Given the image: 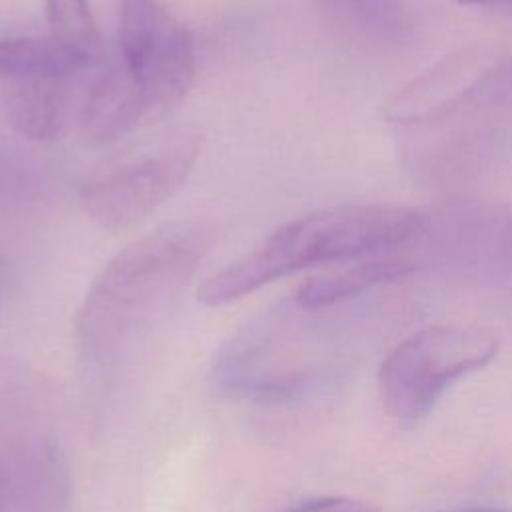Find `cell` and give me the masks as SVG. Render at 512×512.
I'll use <instances>...</instances> for the list:
<instances>
[{
  "label": "cell",
  "instance_id": "6da1fadb",
  "mask_svg": "<svg viewBox=\"0 0 512 512\" xmlns=\"http://www.w3.org/2000/svg\"><path fill=\"white\" fill-rule=\"evenodd\" d=\"M214 244L200 222L166 224L122 248L90 284L76 316V348L106 366L170 306Z\"/></svg>",
  "mask_w": 512,
  "mask_h": 512
},
{
  "label": "cell",
  "instance_id": "7a4b0ae2",
  "mask_svg": "<svg viewBox=\"0 0 512 512\" xmlns=\"http://www.w3.org/2000/svg\"><path fill=\"white\" fill-rule=\"evenodd\" d=\"M424 226L422 212L404 204L354 202L318 208L286 222L258 248L208 276L196 296L206 306H224L300 270L402 246Z\"/></svg>",
  "mask_w": 512,
  "mask_h": 512
},
{
  "label": "cell",
  "instance_id": "3957f363",
  "mask_svg": "<svg viewBox=\"0 0 512 512\" xmlns=\"http://www.w3.org/2000/svg\"><path fill=\"white\" fill-rule=\"evenodd\" d=\"M200 150L202 134L178 128L108 162L80 188L84 214L110 232L140 226L184 186Z\"/></svg>",
  "mask_w": 512,
  "mask_h": 512
},
{
  "label": "cell",
  "instance_id": "277c9868",
  "mask_svg": "<svg viewBox=\"0 0 512 512\" xmlns=\"http://www.w3.org/2000/svg\"><path fill=\"white\" fill-rule=\"evenodd\" d=\"M498 346V336L482 326L436 324L414 332L380 364L386 412L406 422L426 416L452 382L492 362Z\"/></svg>",
  "mask_w": 512,
  "mask_h": 512
},
{
  "label": "cell",
  "instance_id": "5b68a950",
  "mask_svg": "<svg viewBox=\"0 0 512 512\" xmlns=\"http://www.w3.org/2000/svg\"><path fill=\"white\" fill-rule=\"evenodd\" d=\"M118 46L120 62L142 88L152 118L186 96L196 74V42L162 0H122Z\"/></svg>",
  "mask_w": 512,
  "mask_h": 512
},
{
  "label": "cell",
  "instance_id": "8992f818",
  "mask_svg": "<svg viewBox=\"0 0 512 512\" xmlns=\"http://www.w3.org/2000/svg\"><path fill=\"white\" fill-rule=\"evenodd\" d=\"M496 70L492 48L482 44L458 48L402 86L386 102L384 116L398 124L446 116L476 96Z\"/></svg>",
  "mask_w": 512,
  "mask_h": 512
},
{
  "label": "cell",
  "instance_id": "52a82bcc",
  "mask_svg": "<svg viewBox=\"0 0 512 512\" xmlns=\"http://www.w3.org/2000/svg\"><path fill=\"white\" fill-rule=\"evenodd\" d=\"M152 118L148 100L128 68L118 62L90 86L80 108V134L92 146L116 142L142 120Z\"/></svg>",
  "mask_w": 512,
  "mask_h": 512
},
{
  "label": "cell",
  "instance_id": "ba28073f",
  "mask_svg": "<svg viewBox=\"0 0 512 512\" xmlns=\"http://www.w3.org/2000/svg\"><path fill=\"white\" fill-rule=\"evenodd\" d=\"M2 108L6 122L18 136L34 142L56 140L70 120V80L4 78Z\"/></svg>",
  "mask_w": 512,
  "mask_h": 512
},
{
  "label": "cell",
  "instance_id": "9c48e42d",
  "mask_svg": "<svg viewBox=\"0 0 512 512\" xmlns=\"http://www.w3.org/2000/svg\"><path fill=\"white\" fill-rule=\"evenodd\" d=\"M98 52L50 36H12L0 40V78H66L88 68Z\"/></svg>",
  "mask_w": 512,
  "mask_h": 512
},
{
  "label": "cell",
  "instance_id": "30bf717a",
  "mask_svg": "<svg viewBox=\"0 0 512 512\" xmlns=\"http://www.w3.org/2000/svg\"><path fill=\"white\" fill-rule=\"evenodd\" d=\"M412 270V264L396 256H368L344 262L340 268L308 278L296 292L298 306L318 310L342 300L354 298L372 286L400 278Z\"/></svg>",
  "mask_w": 512,
  "mask_h": 512
},
{
  "label": "cell",
  "instance_id": "8fae6325",
  "mask_svg": "<svg viewBox=\"0 0 512 512\" xmlns=\"http://www.w3.org/2000/svg\"><path fill=\"white\" fill-rule=\"evenodd\" d=\"M320 6L374 36H402L410 28V10L404 0H316Z\"/></svg>",
  "mask_w": 512,
  "mask_h": 512
},
{
  "label": "cell",
  "instance_id": "7c38bea8",
  "mask_svg": "<svg viewBox=\"0 0 512 512\" xmlns=\"http://www.w3.org/2000/svg\"><path fill=\"white\" fill-rule=\"evenodd\" d=\"M46 18L52 34L98 52V32L88 0H46Z\"/></svg>",
  "mask_w": 512,
  "mask_h": 512
},
{
  "label": "cell",
  "instance_id": "4fadbf2b",
  "mask_svg": "<svg viewBox=\"0 0 512 512\" xmlns=\"http://www.w3.org/2000/svg\"><path fill=\"white\" fill-rule=\"evenodd\" d=\"M286 512H378V506L354 496H318L304 500Z\"/></svg>",
  "mask_w": 512,
  "mask_h": 512
},
{
  "label": "cell",
  "instance_id": "5bb4252c",
  "mask_svg": "<svg viewBox=\"0 0 512 512\" xmlns=\"http://www.w3.org/2000/svg\"><path fill=\"white\" fill-rule=\"evenodd\" d=\"M460 512H510L506 508H494V506H476V508H466Z\"/></svg>",
  "mask_w": 512,
  "mask_h": 512
},
{
  "label": "cell",
  "instance_id": "9a60e30c",
  "mask_svg": "<svg viewBox=\"0 0 512 512\" xmlns=\"http://www.w3.org/2000/svg\"><path fill=\"white\" fill-rule=\"evenodd\" d=\"M6 506V482L0 478V512H4Z\"/></svg>",
  "mask_w": 512,
  "mask_h": 512
},
{
  "label": "cell",
  "instance_id": "2e32d148",
  "mask_svg": "<svg viewBox=\"0 0 512 512\" xmlns=\"http://www.w3.org/2000/svg\"><path fill=\"white\" fill-rule=\"evenodd\" d=\"M460 4H488V2H502V0H458Z\"/></svg>",
  "mask_w": 512,
  "mask_h": 512
},
{
  "label": "cell",
  "instance_id": "e0dca14e",
  "mask_svg": "<svg viewBox=\"0 0 512 512\" xmlns=\"http://www.w3.org/2000/svg\"><path fill=\"white\" fill-rule=\"evenodd\" d=\"M506 82H508V88L512 90V58H510L508 68H506Z\"/></svg>",
  "mask_w": 512,
  "mask_h": 512
},
{
  "label": "cell",
  "instance_id": "ac0fdd59",
  "mask_svg": "<svg viewBox=\"0 0 512 512\" xmlns=\"http://www.w3.org/2000/svg\"><path fill=\"white\" fill-rule=\"evenodd\" d=\"M4 280H6V274H4V264L0 260V294H2V288H4Z\"/></svg>",
  "mask_w": 512,
  "mask_h": 512
},
{
  "label": "cell",
  "instance_id": "d6986e66",
  "mask_svg": "<svg viewBox=\"0 0 512 512\" xmlns=\"http://www.w3.org/2000/svg\"><path fill=\"white\" fill-rule=\"evenodd\" d=\"M510 240H512V220H510Z\"/></svg>",
  "mask_w": 512,
  "mask_h": 512
}]
</instances>
